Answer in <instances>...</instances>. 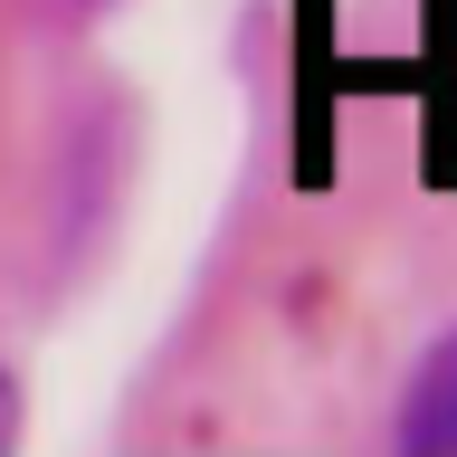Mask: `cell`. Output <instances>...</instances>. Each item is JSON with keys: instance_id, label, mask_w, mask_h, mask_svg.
<instances>
[{"instance_id": "obj_1", "label": "cell", "mask_w": 457, "mask_h": 457, "mask_svg": "<svg viewBox=\"0 0 457 457\" xmlns=\"http://www.w3.org/2000/svg\"><path fill=\"white\" fill-rule=\"evenodd\" d=\"M391 438L410 457H457V334L420 362V381H410V400H400Z\"/></svg>"}, {"instance_id": "obj_2", "label": "cell", "mask_w": 457, "mask_h": 457, "mask_svg": "<svg viewBox=\"0 0 457 457\" xmlns=\"http://www.w3.org/2000/svg\"><path fill=\"white\" fill-rule=\"evenodd\" d=\"M20 428H29V400H20V381L0 371V448H20Z\"/></svg>"}]
</instances>
